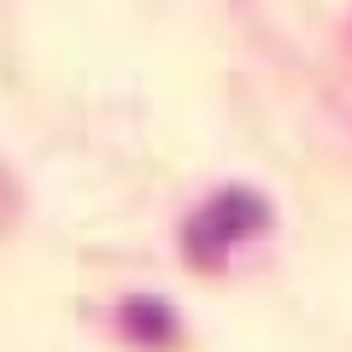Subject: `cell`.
Segmentation results:
<instances>
[{"instance_id": "cell-1", "label": "cell", "mask_w": 352, "mask_h": 352, "mask_svg": "<svg viewBox=\"0 0 352 352\" xmlns=\"http://www.w3.org/2000/svg\"><path fill=\"white\" fill-rule=\"evenodd\" d=\"M252 229H264V200L247 194V188H229V194H217V200H206L200 217L188 223V252L194 258H217L223 247L247 241Z\"/></svg>"}]
</instances>
